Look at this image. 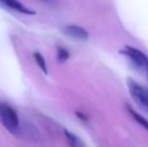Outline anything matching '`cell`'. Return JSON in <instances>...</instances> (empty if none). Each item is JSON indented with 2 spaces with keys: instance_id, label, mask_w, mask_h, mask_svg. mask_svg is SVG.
<instances>
[{
  "instance_id": "1",
  "label": "cell",
  "mask_w": 148,
  "mask_h": 147,
  "mask_svg": "<svg viewBox=\"0 0 148 147\" xmlns=\"http://www.w3.org/2000/svg\"><path fill=\"white\" fill-rule=\"evenodd\" d=\"M0 122L12 134L20 133V122L16 111L8 104L0 101Z\"/></svg>"
},
{
  "instance_id": "2",
  "label": "cell",
  "mask_w": 148,
  "mask_h": 147,
  "mask_svg": "<svg viewBox=\"0 0 148 147\" xmlns=\"http://www.w3.org/2000/svg\"><path fill=\"white\" fill-rule=\"evenodd\" d=\"M121 53L130 59L133 66L146 73L148 69V57L144 53L132 46H125V49L121 51Z\"/></svg>"
},
{
  "instance_id": "3",
  "label": "cell",
  "mask_w": 148,
  "mask_h": 147,
  "mask_svg": "<svg viewBox=\"0 0 148 147\" xmlns=\"http://www.w3.org/2000/svg\"><path fill=\"white\" fill-rule=\"evenodd\" d=\"M128 89L133 100L143 110L148 111V91L133 80H128Z\"/></svg>"
},
{
  "instance_id": "4",
  "label": "cell",
  "mask_w": 148,
  "mask_h": 147,
  "mask_svg": "<svg viewBox=\"0 0 148 147\" xmlns=\"http://www.w3.org/2000/svg\"><path fill=\"white\" fill-rule=\"evenodd\" d=\"M62 32L68 36L79 40H87L89 38V34L85 28L75 24H69L62 28Z\"/></svg>"
},
{
  "instance_id": "5",
  "label": "cell",
  "mask_w": 148,
  "mask_h": 147,
  "mask_svg": "<svg viewBox=\"0 0 148 147\" xmlns=\"http://www.w3.org/2000/svg\"><path fill=\"white\" fill-rule=\"evenodd\" d=\"M0 2L4 4V5L8 6L9 8L13 10H16L17 12H20L22 14H27V15H31V14H35V11L29 9L26 7L25 5L19 2L18 0H0Z\"/></svg>"
},
{
  "instance_id": "6",
  "label": "cell",
  "mask_w": 148,
  "mask_h": 147,
  "mask_svg": "<svg viewBox=\"0 0 148 147\" xmlns=\"http://www.w3.org/2000/svg\"><path fill=\"white\" fill-rule=\"evenodd\" d=\"M64 136L66 138V141H68L69 145L71 147H87L85 145V143L76 135V134L72 133L70 131H64Z\"/></svg>"
},
{
  "instance_id": "7",
  "label": "cell",
  "mask_w": 148,
  "mask_h": 147,
  "mask_svg": "<svg viewBox=\"0 0 148 147\" xmlns=\"http://www.w3.org/2000/svg\"><path fill=\"white\" fill-rule=\"evenodd\" d=\"M127 109H128L129 114H130V115L133 117V119H134L135 121L139 124V125H141L143 128H144V129H146L148 131V121H147V120L145 119L143 116H141L139 113H137L135 110H133L130 106H127Z\"/></svg>"
},
{
  "instance_id": "8",
  "label": "cell",
  "mask_w": 148,
  "mask_h": 147,
  "mask_svg": "<svg viewBox=\"0 0 148 147\" xmlns=\"http://www.w3.org/2000/svg\"><path fill=\"white\" fill-rule=\"evenodd\" d=\"M33 57H34L35 62L37 63L38 67L41 69V71L45 74H47V63H45V59L42 55L39 53H33Z\"/></svg>"
},
{
  "instance_id": "9",
  "label": "cell",
  "mask_w": 148,
  "mask_h": 147,
  "mask_svg": "<svg viewBox=\"0 0 148 147\" xmlns=\"http://www.w3.org/2000/svg\"><path fill=\"white\" fill-rule=\"evenodd\" d=\"M69 51H66L64 49H59V51H58V59H59L60 62H64L66 59H69Z\"/></svg>"
},
{
  "instance_id": "10",
  "label": "cell",
  "mask_w": 148,
  "mask_h": 147,
  "mask_svg": "<svg viewBox=\"0 0 148 147\" xmlns=\"http://www.w3.org/2000/svg\"><path fill=\"white\" fill-rule=\"evenodd\" d=\"M41 1L45 2V3H47V4H53V3H56V0H41Z\"/></svg>"
}]
</instances>
